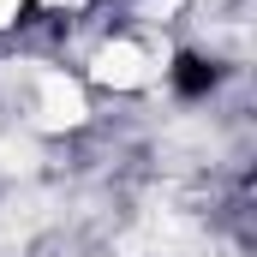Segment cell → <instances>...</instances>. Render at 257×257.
<instances>
[{"instance_id": "obj_1", "label": "cell", "mask_w": 257, "mask_h": 257, "mask_svg": "<svg viewBox=\"0 0 257 257\" xmlns=\"http://www.w3.org/2000/svg\"><path fill=\"white\" fill-rule=\"evenodd\" d=\"M215 84H221V66L215 60H203V54H180L174 60V90L180 96H209Z\"/></svg>"}]
</instances>
